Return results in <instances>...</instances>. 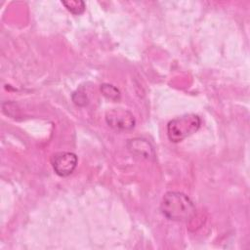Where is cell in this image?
Returning a JSON list of instances; mask_svg holds the SVG:
<instances>
[{"instance_id":"7","label":"cell","mask_w":250,"mask_h":250,"mask_svg":"<svg viewBox=\"0 0 250 250\" xmlns=\"http://www.w3.org/2000/svg\"><path fill=\"white\" fill-rule=\"evenodd\" d=\"M101 92L105 98H107L109 100H112V101H117L120 98L119 90L111 84H107V83L102 84L101 85Z\"/></svg>"},{"instance_id":"6","label":"cell","mask_w":250,"mask_h":250,"mask_svg":"<svg viewBox=\"0 0 250 250\" xmlns=\"http://www.w3.org/2000/svg\"><path fill=\"white\" fill-rule=\"evenodd\" d=\"M65 8L74 15H80L85 11V3L80 0H68L62 1Z\"/></svg>"},{"instance_id":"5","label":"cell","mask_w":250,"mask_h":250,"mask_svg":"<svg viewBox=\"0 0 250 250\" xmlns=\"http://www.w3.org/2000/svg\"><path fill=\"white\" fill-rule=\"evenodd\" d=\"M128 150L136 156L153 160L155 158V151L152 145L144 138H134L127 142Z\"/></svg>"},{"instance_id":"1","label":"cell","mask_w":250,"mask_h":250,"mask_svg":"<svg viewBox=\"0 0 250 250\" xmlns=\"http://www.w3.org/2000/svg\"><path fill=\"white\" fill-rule=\"evenodd\" d=\"M160 210L167 219L177 222H187L195 214L192 200L180 191H168L162 197Z\"/></svg>"},{"instance_id":"4","label":"cell","mask_w":250,"mask_h":250,"mask_svg":"<svg viewBox=\"0 0 250 250\" xmlns=\"http://www.w3.org/2000/svg\"><path fill=\"white\" fill-rule=\"evenodd\" d=\"M51 164L55 173L60 177H67L77 166V156L73 152L60 151L51 157Z\"/></svg>"},{"instance_id":"8","label":"cell","mask_w":250,"mask_h":250,"mask_svg":"<svg viewBox=\"0 0 250 250\" xmlns=\"http://www.w3.org/2000/svg\"><path fill=\"white\" fill-rule=\"evenodd\" d=\"M72 101L74 102L75 104L79 105V106H83L87 104L88 99H87V95L85 94L84 91H82L81 89H78L76 92L73 93L72 95Z\"/></svg>"},{"instance_id":"3","label":"cell","mask_w":250,"mask_h":250,"mask_svg":"<svg viewBox=\"0 0 250 250\" xmlns=\"http://www.w3.org/2000/svg\"><path fill=\"white\" fill-rule=\"evenodd\" d=\"M105 121L110 128L120 132L130 131L136 124L134 115L124 108H111L107 110L105 113Z\"/></svg>"},{"instance_id":"2","label":"cell","mask_w":250,"mask_h":250,"mask_svg":"<svg viewBox=\"0 0 250 250\" xmlns=\"http://www.w3.org/2000/svg\"><path fill=\"white\" fill-rule=\"evenodd\" d=\"M201 125V119L193 113L184 114L170 120L167 124V136L172 143H179L194 134Z\"/></svg>"}]
</instances>
